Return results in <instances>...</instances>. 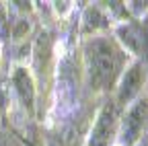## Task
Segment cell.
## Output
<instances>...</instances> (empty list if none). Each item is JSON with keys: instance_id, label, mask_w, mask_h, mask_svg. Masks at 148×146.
Returning <instances> with one entry per match:
<instances>
[{"instance_id": "obj_1", "label": "cell", "mask_w": 148, "mask_h": 146, "mask_svg": "<svg viewBox=\"0 0 148 146\" xmlns=\"http://www.w3.org/2000/svg\"><path fill=\"white\" fill-rule=\"evenodd\" d=\"M84 64L90 86L97 90L113 88L125 70V53L109 37H92L84 45Z\"/></svg>"}, {"instance_id": "obj_2", "label": "cell", "mask_w": 148, "mask_h": 146, "mask_svg": "<svg viewBox=\"0 0 148 146\" xmlns=\"http://www.w3.org/2000/svg\"><path fill=\"white\" fill-rule=\"evenodd\" d=\"M119 134V113L115 103H105L97 115V121L90 130L88 146H111Z\"/></svg>"}, {"instance_id": "obj_3", "label": "cell", "mask_w": 148, "mask_h": 146, "mask_svg": "<svg viewBox=\"0 0 148 146\" xmlns=\"http://www.w3.org/2000/svg\"><path fill=\"white\" fill-rule=\"evenodd\" d=\"M146 121H148V101L142 99L130 107V111L125 113V117L121 121V132H119L121 146H132L134 142H138Z\"/></svg>"}, {"instance_id": "obj_4", "label": "cell", "mask_w": 148, "mask_h": 146, "mask_svg": "<svg viewBox=\"0 0 148 146\" xmlns=\"http://www.w3.org/2000/svg\"><path fill=\"white\" fill-rule=\"evenodd\" d=\"M144 82H146V68L142 66V62L130 64L127 70H123L121 76H119L117 101H119V103L134 101V99L140 95V90L144 88Z\"/></svg>"}, {"instance_id": "obj_5", "label": "cell", "mask_w": 148, "mask_h": 146, "mask_svg": "<svg viewBox=\"0 0 148 146\" xmlns=\"http://www.w3.org/2000/svg\"><path fill=\"white\" fill-rule=\"evenodd\" d=\"M12 86H14V93L18 97V101L23 103L25 109H29V113H33V107H35V84L33 78L29 74V70L18 66L12 72Z\"/></svg>"}, {"instance_id": "obj_6", "label": "cell", "mask_w": 148, "mask_h": 146, "mask_svg": "<svg viewBox=\"0 0 148 146\" xmlns=\"http://www.w3.org/2000/svg\"><path fill=\"white\" fill-rule=\"evenodd\" d=\"M117 39L132 51V53H142V25L138 23H127L117 29Z\"/></svg>"}, {"instance_id": "obj_7", "label": "cell", "mask_w": 148, "mask_h": 146, "mask_svg": "<svg viewBox=\"0 0 148 146\" xmlns=\"http://www.w3.org/2000/svg\"><path fill=\"white\" fill-rule=\"evenodd\" d=\"M105 27H109L107 16L101 14L99 8H88L86 14H84V29L86 31H97V29H105Z\"/></svg>"}, {"instance_id": "obj_8", "label": "cell", "mask_w": 148, "mask_h": 146, "mask_svg": "<svg viewBox=\"0 0 148 146\" xmlns=\"http://www.w3.org/2000/svg\"><path fill=\"white\" fill-rule=\"evenodd\" d=\"M140 56L146 60V64H148V23H144L142 25V53Z\"/></svg>"}]
</instances>
